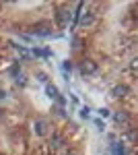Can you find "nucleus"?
I'll return each instance as SVG.
<instances>
[{
  "label": "nucleus",
  "mask_w": 138,
  "mask_h": 155,
  "mask_svg": "<svg viewBox=\"0 0 138 155\" xmlns=\"http://www.w3.org/2000/svg\"><path fill=\"white\" fill-rule=\"evenodd\" d=\"M97 71H99V68H97V62H93V60H82V62H81V72H82V77L95 74Z\"/></svg>",
  "instance_id": "nucleus-1"
},
{
  "label": "nucleus",
  "mask_w": 138,
  "mask_h": 155,
  "mask_svg": "<svg viewBox=\"0 0 138 155\" xmlns=\"http://www.w3.org/2000/svg\"><path fill=\"white\" fill-rule=\"evenodd\" d=\"M122 139H124L128 145H138V130L136 128H128V130L122 134Z\"/></svg>",
  "instance_id": "nucleus-2"
},
{
  "label": "nucleus",
  "mask_w": 138,
  "mask_h": 155,
  "mask_svg": "<svg viewBox=\"0 0 138 155\" xmlns=\"http://www.w3.org/2000/svg\"><path fill=\"white\" fill-rule=\"evenodd\" d=\"M35 132L39 134V137H43V134H47V128H50V124H47V120L43 118H39V120H35Z\"/></svg>",
  "instance_id": "nucleus-3"
},
{
  "label": "nucleus",
  "mask_w": 138,
  "mask_h": 155,
  "mask_svg": "<svg viewBox=\"0 0 138 155\" xmlns=\"http://www.w3.org/2000/svg\"><path fill=\"white\" fill-rule=\"evenodd\" d=\"M62 147H64V137H60V134L52 137V141H50V149H52V151H60Z\"/></svg>",
  "instance_id": "nucleus-4"
},
{
  "label": "nucleus",
  "mask_w": 138,
  "mask_h": 155,
  "mask_svg": "<svg viewBox=\"0 0 138 155\" xmlns=\"http://www.w3.org/2000/svg\"><path fill=\"white\" fill-rule=\"evenodd\" d=\"M130 93V89H128L126 85H115L114 89H111V95L114 97H126Z\"/></svg>",
  "instance_id": "nucleus-5"
},
{
  "label": "nucleus",
  "mask_w": 138,
  "mask_h": 155,
  "mask_svg": "<svg viewBox=\"0 0 138 155\" xmlns=\"http://www.w3.org/2000/svg\"><path fill=\"white\" fill-rule=\"evenodd\" d=\"M114 120L117 124H128V122H130V116H128V112H115Z\"/></svg>",
  "instance_id": "nucleus-6"
},
{
  "label": "nucleus",
  "mask_w": 138,
  "mask_h": 155,
  "mask_svg": "<svg viewBox=\"0 0 138 155\" xmlns=\"http://www.w3.org/2000/svg\"><path fill=\"white\" fill-rule=\"evenodd\" d=\"M46 95L52 97V99H58V95H60V93H58V89H56L52 83H47V85H46Z\"/></svg>",
  "instance_id": "nucleus-7"
},
{
  "label": "nucleus",
  "mask_w": 138,
  "mask_h": 155,
  "mask_svg": "<svg viewBox=\"0 0 138 155\" xmlns=\"http://www.w3.org/2000/svg\"><path fill=\"white\" fill-rule=\"evenodd\" d=\"M111 153H114V155H126V149H124V145H122V143H115L114 147H111Z\"/></svg>",
  "instance_id": "nucleus-8"
},
{
  "label": "nucleus",
  "mask_w": 138,
  "mask_h": 155,
  "mask_svg": "<svg viewBox=\"0 0 138 155\" xmlns=\"http://www.w3.org/2000/svg\"><path fill=\"white\" fill-rule=\"evenodd\" d=\"M82 25H89V23H93V12H85V17H82V21H81Z\"/></svg>",
  "instance_id": "nucleus-9"
},
{
  "label": "nucleus",
  "mask_w": 138,
  "mask_h": 155,
  "mask_svg": "<svg viewBox=\"0 0 138 155\" xmlns=\"http://www.w3.org/2000/svg\"><path fill=\"white\" fill-rule=\"evenodd\" d=\"M60 19H62L64 23H66V21H70V11H62V12H60Z\"/></svg>",
  "instance_id": "nucleus-10"
},
{
  "label": "nucleus",
  "mask_w": 138,
  "mask_h": 155,
  "mask_svg": "<svg viewBox=\"0 0 138 155\" xmlns=\"http://www.w3.org/2000/svg\"><path fill=\"white\" fill-rule=\"evenodd\" d=\"M130 71H132V72H138V58H134L132 62H130Z\"/></svg>",
  "instance_id": "nucleus-11"
},
{
  "label": "nucleus",
  "mask_w": 138,
  "mask_h": 155,
  "mask_svg": "<svg viewBox=\"0 0 138 155\" xmlns=\"http://www.w3.org/2000/svg\"><path fill=\"white\" fill-rule=\"evenodd\" d=\"M109 114H111V112H109L107 107H101V110H99V116H101V118H109Z\"/></svg>",
  "instance_id": "nucleus-12"
},
{
  "label": "nucleus",
  "mask_w": 138,
  "mask_h": 155,
  "mask_svg": "<svg viewBox=\"0 0 138 155\" xmlns=\"http://www.w3.org/2000/svg\"><path fill=\"white\" fill-rule=\"evenodd\" d=\"M37 81H41V83H47V74H46V72H37Z\"/></svg>",
  "instance_id": "nucleus-13"
},
{
  "label": "nucleus",
  "mask_w": 138,
  "mask_h": 155,
  "mask_svg": "<svg viewBox=\"0 0 138 155\" xmlns=\"http://www.w3.org/2000/svg\"><path fill=\"white\" fill-rule=\"evenodd\" d=\"M89 114H91V107H82L81 110V118H89Z\"/></svg>",
  "instance_id": "nucleus-14"
},
{
  "label": "nucleus",
  "mask_w": 138,
  "mask_h": 155,
  "mask_svg": "<svg viewBox=\"0 0 138 155\" xmlns=\"http://www.w3.org/2000/svg\"><path fill=\"white\" fill-rule=\"evenodd\" d=\"M17 83H19V85H25V83H27V79H25V74H19V77H17Z\"/></svg>",
  "instance_id": "nucleus-15"
},
{
  "label": "nucleus",
  "mask_w": 138,
  "mask_h": 155,
  "mask_svg": "<svg viewBox=\"0 0 138 155\" xmlns=\"http://www.w3.org/2000/svg\"><path fill=\"white\" fill-rule=\"evenodd\" d=\"M11 72H12V74H19V64H14V66L11 68Z\"/></svg>",
  "instance_id": "nucleus-16"
},
{
  "label": "nucleus",
  "mask_w": 138,
  "mask_h": 155,
  "mask_svg": "<svg viewBox=\"0 0 138 155\" xmlns=\"http://www.w3.org/2000/svg\"><path fill=\"white\" fill-rule=\"evenodd\" d=\"M95 124H97V128H99V130H103V122H101V120H95Z\"/></svg>",
  "instance_id": "nucleus-17"
},
{
  "label": "nucleus",
  "mask_w": 138,
  "mask_h": 155,
  "mask_svg": "<svg viewBox=\"0 0 138 155\" xmlns=\"http://www.w3.org/2000/svg\"><path fill=\"white\" fill-rule=\"evenodd\" d=\"M66 155H79V153H66Z\"/></svg>",
  "instance_id": "nucleus-18"
}]
</instances>
